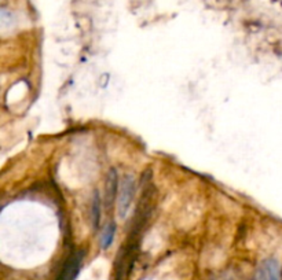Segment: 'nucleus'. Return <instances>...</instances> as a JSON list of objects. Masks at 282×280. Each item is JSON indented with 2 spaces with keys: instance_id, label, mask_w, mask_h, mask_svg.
Instances as JSON below:
<instances>
[{
  "instance_id": "1",
  "label": "nucleus",
  "mask_w": 282,
  "mask_h": 280,
  "mask_svg": "<svg viewBox=\"0 0 282 280\" xmlns=\"http://www.w3.org/2000/svg\"><path fill=\"white\" fill-rule=\"evenodd\" d=\"M137 192V184L135 179L131 175H125L120 180L119 197H117V214L120 219H125L128 214L133 201Z\"/></svg>"
},
{
  "instance_id": "2",
  "label": "nucleus",
  "mask_w": 282,
  "mask_h": 280,
  "mask_svg": "<svg viewBox=\"0 0 282 280\" xmlns=\"http://www.w3.org/2000/svg\"><path fill=\"white\" fill-rule=\"evenodd\" d=\"M84 251H76L68 259L65 267L62 268L58 280H74L79 275V272L82 269L83 260H84Z\"/></svg>"
},
{
  "instance_id": "3",
  "label": "nucleus",
  "mask_w": 282,
  "mask_h": 280,
  "mask_svg": "<svg viewBox=\"0 0 282 280\" xmlns=\"http://www.w3.org/2000/svg\"><path fill=\"white\" fill-rule=\"evenodd\" d=\"M253 280H282V273L277 260H265L257 268Z\"/></svg>"
},
{
  "instance_id": "4",
  "label": "nucleus",
  "mask_w": 282,
  "mask_h": 280,
  "mask_svg": "<svg viewBox=\"0 0 282 280\" xmlns=\"http://www.w3.org/2000/svg\"><path fill=\"white\" fill-rule=\"evenodd\" d=\"M120 179L116 169H110L107 172L106 184H105V206L107 209H111L119 197Z\"/></svg>"
},
{
  "instance_id": "5",
  "label": "nucleus",
  "mask_w": 282,
  "mask_h": 280,
  "mask_svg": "<svg viewBox=\"0 0 282 280\" xmlns=\"http://www.w3.org/2000/svg\"><path fill=\"white\" fill-rule=\"evenodd\" d=\"M101 216H102V201H101L98 191H95L94 197H92V202H91V223H92V228L95 231L99 229Z\"/></svg>"
},
{
  "instance_id": "6",
  "label": "nucleus",
  "mask_w": 282,
  "mask_h": 280,
  "mask_svg": "<svg viewBox=\"0 0 282 280\" xmlns=\"http://www.w3.org/2000/svg\"><path fill=\"white\" fill-rule=\"evenodd\" d=\"M115 236H116V224L111 221V223H109V224L103 228L101 239H99V242H101V247H102L103 250H106V249L110 247L113 241H115Z\"/></svg>"
}]
</instances>
